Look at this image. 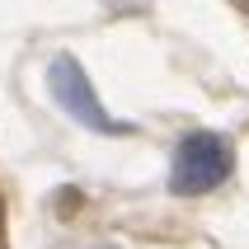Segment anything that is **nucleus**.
Listing matches in <instances>:
<instances>
[{"instance_id":"nucleus-1","label":"nucleus","mask_w":249,"mask_h":249,"mask_svg":"<svg viewBox=\"0 0 249 249\" xmlns=\"http://www.w3.org/2000/svg\"><path fill=\"white\" fill-rule=\"evenodd\" d=\"M235 169V151L231 141L216 132H188L174 146V165H169V193L179 197H202L212 188H221Z\"/></svg>"},{"instance_id":"nucleus-2","label":"nucleus","mask_w":249,"mask_h":249,"mask_svg":"<svg viewBox=\"0 0 249 249\" xmlns=\"http://www.w3.org/2000/svg\"><path fill=\"white\" fill-rule=\"evenodd\" d=\"M47 89H52V99L75 123L99 132V137H127V132H132V123H118V118L99 104L94 85H89V75H85V66L75 56H56L52 66H47Z\"/></svg>"}]
</instances>
